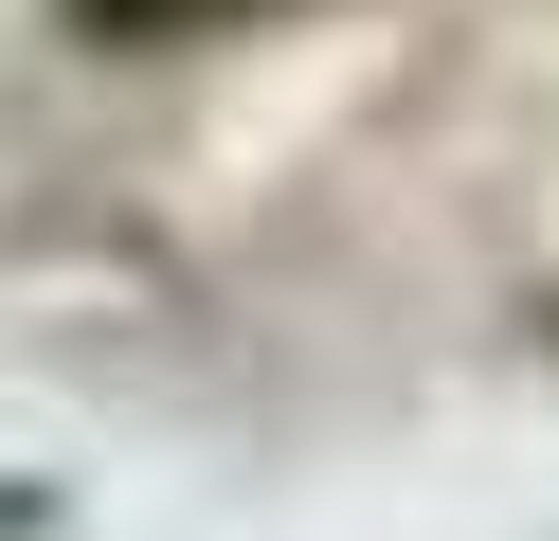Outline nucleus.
Instances as JSON below:
<instances>
[{
  "label": "nucleus",
  "instance_id": "f257e3e1",
  "mask_svg": "<svg viewBox=\"0 0 559 541\" xmlns=\"http://www.w3.org/2000/svg\"><path fill=\"white\" fill-rule=\"evenodd\" d=\"M91 36H217V19H253V0H73Z\"/></svg>",
  "mask_w": 559,
  "mask_h": 541
}]
</instances>
